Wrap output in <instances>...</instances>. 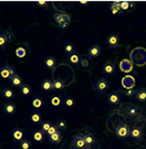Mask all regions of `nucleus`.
Wrapping results in <instances>:
<instances>
[{"mask_svg":"<svg viewBox=\"0 0 146 149\" xmlns=\"http://www.w3.org/2000/svg\"><path fill=\"white\" fill-rule=\"evenodd\" d=\"M54 17V21L56 22V24L61 27V28H66V27L71 24V16L64 12H59V13H55L53 15Z\"/></svg>","mask_w":146,"mask_h":149,"instance_id":"nucleus-1","label":"nucleus"},{"mask_svg":"<svg viewBox=\"0 0 146 149\" xmlns=\"http://www.w3.org/2000/svg\"><path fill=\"white\" fill-rule=\"evenodd\" d=\"M108 89H109V82L107 81V79L101 78L94 83V90L96 91L97 93L103 94Z\"/></svg>","mask_w":146,"mask_h":149,"instance_id":"nucleus-2","label":"nucleus"},{"mask_svg":"<svg viewBox=\"0 0 146 149\" xmlns=\"http://www.w3.org/2000/svg\"><path fill=\"white\" fill-rule=\"evenodd\" d=\"M71 147L73 149H86L87 145L85 142V136L81 134L74 136L71 139Z\"/></svg>","mask_w":146,"mask_h":149,"instance_id":"nucleus-3","label":"nucleus"},{"mask_svg":"<svg viewBox=\"0 0 146 149\" xmlns=\"http://www.w3.org/2000/svg\"><path fill=\"white\" fill-rule=\"evenodd\" d=\"M130 130H131V129H129L127 125H118V127L114 130V132H115V135H116L117 137L128 138L130 136Z\"/></svg>","mask_w":146,"mask_h":149,"instance_id":"nucleus-4","label":"nucleus"},{"mask_svg":"<svg viewBox=\"0 0 146 149\" xmlns=\"http://www.w3.org/2000/svg\"><path fill=\"white\" fill-rule=\"evenodd\" d=\"M15 69L12 66H9V65H6L0 69V77L3 79H9L12 78L13 76H15Z\"/></svg>","mask_w":146,"mask_h":149,"instance_id":"nucleus-5","label":"nucleus"},{"mask_svg":"<svg viewBox=\"0 0 146 149\" xmlns=\"http://www.w3.org/2000/svg\"><path fill=\"white\" fill-rule=\"evenodd\" d=\"M11 136H12V138H13V141L16 143H19V144L22 142L23 139H25V138H24V136H25L24 131H23L21 127H14L11 132Z\"/></svg>","mask_w":146,"mask_h":149,"instance_id":"nucleus-6","label":"nucleus"},{"mask_svg":"<svg viewBox=\"0 0 146 149\" xmlns=\"http://www.w3.org/2000/svg\"><path fill=\"white\" fill-rule=\"evenodd\" d=\"M107 45L112 49H119L120 48V42L118 36L115 34L109 35L107 38Z\"/></svg>","mask_w":146,"mask_h":149,"instance_id":"nucleus-7","label":"nucleus"},{"mask_svg":"<svg viewBox=\"0 0 146 149\" xmlns=\"http://www.w3.org/2000/svg\"><path fill=\"white\" fill-rule=\"evenodd\" d=\"M130 137L134 141H140L143 137V129L141 127H133L130 130Z\"/></svg>","mask_w":146,"mask_h":149,"instance_id":"nucleus-8","label":"nucleus"},{"mask_svg":"<svg viewBox=\"0 0 146 149\" xmlns=\"http://www.w3.org/2000/svg\"><path fill=\"white\" fill-rule=\"evenodd\" d=\"M115 70H116V64L114 63L112 61L106 62L104 64V66H103V72L105 74H112L115 72Z\"/></svg>","mask_w":146,"mask_h":149,"instance_id":"nucleus-9","label":"nucleus"},{"mask_svg":"<svg viewBox=\"0 0 146 149\" xmlns=\"http://www.w3.org/2000/svg\"><path fill=\"white\" fill-rule=\"evenodd\" d=\"M101 53H102V49L98 45H91L90 48H89V50H88V54L90 56H92V57H97V56L101 55Z\"/></svg>","mask_w":146,"mask_h":149,"instance_id":"nucleus-10","label":"nucleus"},{"mask_svg":"<svg viewBox=\"0 0 146 149\" xmlns=\"http://www.w3.org/2000/svg\"><path fill=\"white\" fill-rule=\"evenodd\" d=\"M107 102L108 104L110 105H117L120 102V94L117 92V91H114L109 94L108 97H107Z\"/></svg>","mask_w":146,"mask_h":149,"instance_id":"nucleus-11","label":"nucleus"},{"mask_svg":"<svg viewBox=\"0 0 146 149\" xmlns=\"http://www.w3.org/2000/svg\"><path fill=\"white\" fill-rule=\"evenodd\" d=\"M50 103H51V106L54 107V108H57V107H62V105L64 104L63 101H62V97L59 96V95H53L50 100Z\"/></svg>","mask_w":146,"mask_h":149,"instance_id":"nucleus-12","label":"nucleus"},{"mask_svg":"<svg viewBox=\"0 0 146 149\" xmlns=\"http://www.w3.org/2000/svg\"><path fill=\"white\" fill-rule=\"evenodd\" d=\"M126 111H127L128 116H130V117H135V116H138L140 112H141V109H140V107L135 106V105H131V106L127 107Z\"/></svg>","mask_w":146,"mask_h":149,"instance_id":"nucleus-13","label":"nucleus"},{"mask_svg":"<svg viewBox=\"0 0 146 149\" xmlns=\"http://www.w3.org/2000/svg\"><path fill=\"white\" fill-rule=\"evenodd\" d=\"M4 111L7 112L8 115H14L15 111H16V106H15L14 103H6L3 105Z\"/></svg>","mask_w":146,"mask_h":149,"instance_id":"nucleus-14","label":"nucleus"},{"mask_svg":"<svg viewBox=\"0 0 146 149\" xmlns=\"http://www.w3.org/2000/svg\"><path fill=\"white\" fill-rule=\"evenodd\" d=\"M80 57H81V55H79L78 52H74V53H71V54H68V56H67L68 61H69L71 64H76V65H79Z\"/></svg>","mask_w":146,"mask_h":149,"instance_id":"nucleus-15","label":"nucleus"},{"mask_svg":"<svg viewBox=\"0 0 146 149\" xmlns=\"http://www.w3.org/2000/svg\"><path fill=\"white\" fill-rule=\"evenodd\" d=\"M45 67L49 68V69H53L56 66V60L53 56H48L45 60Z\"/></svg>","mask_w":146,"mask_h":149,"instance_id":"nucleus-16","label":"nucleus"},{"mask_svg":"<svg viewBox=\"0 0 146 149\" xmlns=\"http://www.w3.org/2000/svg\"><path fill=\"white\" fill-rule=\"evenodd\" d=\"M134 98H136L138 101L145 103L146 102V89H140L139 91H136Z\"/></svg>","mask_w":146,"mask_h":149,"instance_id":"nucleus-17","label":"nucleus"},{"mask_svg":"<svg viewBox=\"0 0 146 149\" xmlns=\"http://www.w3.org/2000/svg\"><path fill=\"white\" fill-rule=\"evenodd\" d=\"M85 136V142H86V145L88 148H92V146L94 145V143H95V138L94 136L91 133H88V134L83 135Z\"/></svg>","mask_w":146,"mask_h":149,"instance_id":"nucleus-18","label":"nucleus"},{"mask_svg":"<svg viewBox=\"0 0 146 149\" xmlns=\"http://www.w3.org/2000/svg\"><path fill=\"white\" fill-rule=\"evenodd\" d=\"M9 82L14 86H21L23 84V80L19 74H15V76H13L12 78L9 79Z\"/></svg>","mask_w":146,"mask_h":149,"instance_id":"nucleus-19","label":"nucleus"},{"mask_svg":"<svg viewBox=\"0 0 146 149\" xmlns=\"http://www.w3.org/2000/svg\"><path fill=\"white\" fill-rule=\"evenodd\" d=\"M43 136H45V134L42 133L41 131H36V132L33 133V139H34V142H36V143L43 142Z\"/></svg>","mask_w":146,"mask_h":149,"instance_id":"nucleus-20","label":"nucleus"},{"mask_svg":"<svg viewBox=\"0 0 146 149\" xmlns=\"http://www.w3.org/2000/svg\"><path fill=\"white\" fill-rule=\"evenodd\" d=\"M40 86L45 91H52V90H54V88H53V81H50V80H45L40 84Z\"/></svg>","mask_w":146,"mask_h":149,"instance_id":"nucleus-21","label":"nucleus"},{"mask_svg":"<svg viewBox=\"0 0 146 149\" xmlns=\"http://www.w3.org/2000/svg\"><path fill=\"white\" fill-rule=\"evenodd\" d=\"M79 66L82 68H88L90 66V60L89 57H87L85 55H81L80 57V62H79Z\"/></svg>","mask_w":146,"mask_h":149,"instance_id":"nucleus-22","label":"nucleus"},{"mask_svg":"<svg viewBox=\"0 0 146 149\" xmlns=\"http://www.w3.org/2000/svg\"><path fill=\"white\" fill-rule=\"evenodd\" d=\"M62 141V134H61V132H57L55 134L51 135V136H49V142L54 144V143H60Z\"/></svg>","mask_w":146,"mask_h":149,"instance_id":"nucleus-23","label":"nucleus"},{"mask_svg":"<svg viewBox=\"0 0 146 149\" xmlns=\"http://www.w3.org/2000/svg\"><path fill=\"white\" fill-rule=\"evenodd\" d=\"M42 105H43V101H42L40 97H35L34 100L31 101V106L34 108H41Z\"/></svg>","mask_w":146,"mask_h":149,"instance_id":"nucleus-24","label":"nucleus"},{"mask_svg":"<svg viewBox=\"0 0 146 149\" xmlns=\"http://www.w3.org/2000/svg\"><path fill=\"white\" fill-rule=\"evenodd\" d=\"M64 51L67 54H71V53L75 52V47L71 42H66L65 45H64Z\"/></svg>","mask_w":146,"mask_h":149,"instance_id":"nucleus-25","label":"nucleus"},{"mask_svg":"<svg viewBox=\"0 0 146 149\" xmlns=\"http://www.w3.org/2000/svg\"><path fill=\"white\" fill-rule=\"evenodd\" d=\"M30 121H31V123H35V124L40 123L41 122V116L39 115L38 112H34L33 115L30 116Z\"/></svg>","mask_w":146,"mask_h":149,"instance_id":"nucleus-26","label":"nucleus"},{"mask_svg":"<svg viewBox=\"0 0 146 149\" xmlns=\"http://www.w3.org/2000/svg\"><path fill=\"white\" fill-rule=\"evenodd\" d=\"M20 89H21V93L23 95H29L31 93V89H30V86L28 84H22L20 86Z\"/></svg>","mask_w":146,"mask_h":149,"instance_id":"nucleus-27","label":"nucleus"},{"mask_svg":"<svg viewBox=\"0 0 146 149\" xmlns=\"http://www.w3.org/2000/svg\"><path fill=\"white\" fill-rule=\"evenodd\" d=\"M2 95H3V97H6V98H13V97H14V92L12 91V89L7 88V89H4L3 91H2Z\"/></svg>","mask_w":146,"mask_h":149,"instance_id":"nucleus-28","label":"nucleus"},{"mask_svg":"<svg viewBox=\"0 0 146 149\" xmlns=\"http://www.w3.org/2000/svg\"><path fill=\"white\" fill-rule=\"evenodd\" d=\"M20 147L21 149H31V143L28 139H23L22 142L20 143Z\"/></svg>","mask_w":146,"mask_h":149,"instance_id":"nucleus-29","label":"nucleus"},{"mask_svg":"<svg viewBox=\"0 0 146 149\" xmlns=\"http://www.w3.org/2000/svg\"><path fill=\"white\" fill-rule=\"evenodd\" d=\"M59 130H60V129L56 127V124H52L51 127L49 129V131L47 132V135H48V136H51V135L55 134V133H57V132H60Z\"/></svg>","mask_w":146,"mask_h":149,"instance_id":"nucleus-30","label":"nucleus"},{"mask_svg":"<svg viewBox=\"0 0 146 149\" xmlns=\"http://www.w3.org/2000/svg\"><path fill=\"white\" fill-rule=\"evenodd\" d=\"M131 4H133V3L129 2V1H121V2H120V10H121V11H127V10H129V8H130Z\"/></svg>","mask_w":146,"mask_h":149,"instance_id":"nucleus-31","label":"nucleus"},{"mask_svg":"<svg viewBox=\"0 0 146 149\" xmlns=\"http://www.w3.org/2000/svg\"><path fill=\"white\" fill-rule=\"evenodd\" d=\"M75 104V101L73 100V97L71 96H67L65 98V101H64V105L66 106V107H73Z\"/></svg>","mask_w":146,"mask_h":149,"instance_id":"nucleus-32","label":"nucleus"},{"mask_svg":"<svg viewBox=\"0 0 146 149\" xmlns=\"http://www.w3.org/2000/svg\"><path fill=\"white\" fill-rule=\"evenodd\" d=\"M120 2H114L112 4V14H116L118 12H120Z\"/></svg>","mask_w":146,"mask_h":149,"instance_id":"nucleus-33","label":"nucleus"},{"mask_svg":"<svg viewBox=\"0 0 146 149\" xmlns=\"http://www.w3.org/2000/svg\"><path fill=\"white\" fill-rule=\"evenodd\" d=\"M51 125H52V124H51L50 122H43L41 124V132L42 133H43V134H47V132H48L49 129L51 127Z\"/></svg>","mask_w":146,"mask_h":149,"instance_id":"nucleus-34","label":"nucleus"},{"mask_svg":"<svg viewBox=\"0 0 146 149\" xmlns=\"http://www.w3.org/2000/svg\"><path fill=\"white\" fill-rule=\"evenodd\" d=\"M8 45L7 37L4 34H0V48H4Z\"/></svg>","mask_w":146,"mask_h":149,"instance_id":"nucleus-35","label":"nucleus"},{"mask_svg":"<svg viewBox=\"0 0 146 149\" xmlns=\"http://www.w3.org/2000/svg\"><path fill=\"white\" fill-rule=\"evenodd\" d=\"M4 35H6V37H7V40H8V43H10L12 40H13V33H12V30L9 28V29L4 33Z\"/></svg>","mask_w":146,"mask_h":149,"instance_id":"nucleus-36","label":"nucleus"},{"mask_svg":"<svg viewBox=\"0 0 146 149\" xmlns=\"http://www.w3.org/2000/svg\"><path fill=\"white\" fill-rule=\"evenodd\" d=\"M53 88H54V90H60L63 88V83H62V81L61 80H57V79H55L54 81H53Z\"/></svg>","mask_w":146,"mask_h":149,"instance_id":"nucleus-37","label":"nucleus"},{"mask_svg":"<svg viewBox=\"0 0 146 149\" xmlns=\"http://www.w3.org/2000/svg\"><path fill=\"white\" fill-rule=\"evenodd\" d=\"M135 94H136V91L134 89H129L126 91V95L128 97H130V98H134Z\"/></svg>","mask_w":146,"mask_h":149,"instance_id":"nucleus-38","label":"nucleus"},{"mask_svg":"<svg viewBox=\"0 0 146 149\" xmlns=\"http://www.w3.org/2000/svg\"><path fill=\"white\" fill-rule=\"evenodd\" d=\"M56 127H59L60 130H62V129H65V127H66V122H65L64 120H59V121H57V123H56Z\"/></svg>","mask_w":146,"mask_h":149,"instance_id":"nucleus-39","label":"nucleus"},{"mask_svg":"<svg viewBox=\"0 0 146 149\" xmlns=\"http://www.w3.org/2000/svg\"><path fill=\"white\" fill-rule=\"evenodd\" d=\"M37 3L39 4V6H42V7H45V6H47V4H48V2H47V1H45V0H43V1H38Z\"/></svg>","mask_w":146,"mask_h":149,"instance_id":"nucleus-40","label":"nucleus"}]
</instances>
